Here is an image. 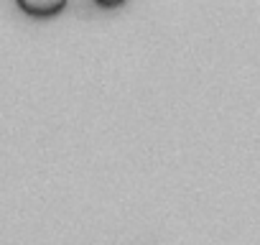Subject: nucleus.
<instances>
[{
  "label": "nucleus",
  "mask_w": 260,
  "mask_h": 245,
  "mask_svg": "<svg viewBox=\"0 0 260 245\" xmlns=\"http://www.w3.org/2000/svg\"><path fill=\"white\" fill-rule=\"evenodd\" d=\"M67 8V0H18V11L31 18H54Z\"/></svg>",
  "instance_id": "nucleus-1"
},
{
  "label": "nucleus",
  "mask_w": 260,
  "mask_h": 245,
  "mask_svg": "<svg viewBox=\"0 0 260 245\" xmlns=\"http://www.w3.org/2000/svg\"><path fill=\"white\" fill-rule=\"evenodd\" d=\"M125 3V0H94V6H100V8H120Z\"/></svg>",
  "instance_id": "nucleus-2"
}]
</instances>
